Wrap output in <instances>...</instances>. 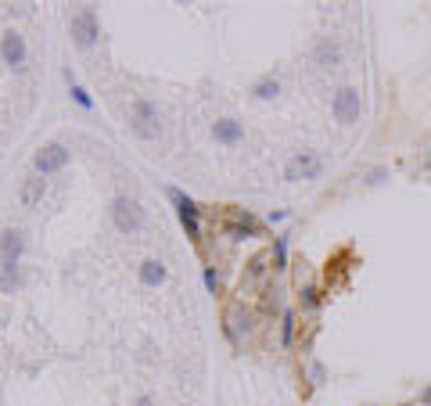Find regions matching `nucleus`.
<instances>
[{"mask_svg":"<svg viewBox=\"0 0 431 406\" xmlns=\"http://www.w3.org/2000/svg\"><path fill=\"white\" fill-rule=\"evenodd\" d=\"M130 130L137 141H158L162 133V111L158 104H151L147 97H137L133 108H130Z\"/></svg>","mask_w":431,"mask_h":406,"instance_id":"obj_1","label":"nucleus"},{"mask_svg":"<svg viewBox=\"0 0 431 406\" xmlns=\"http://www.w3.org/2000/svg\"><path fill=\"white\" fill-rule=\"evenodd\" d=\"M108 212H112V223H116V230H119V234H140V230H144V205L137 202V198H130V194H119V198H112V209H108Z\"/></svg>","mask_w":431,"mask_h":406,"instance_id":"obj_2","label":"nucleus"},{"mask_svg":"<svg viewBox=\"0 0 431 406\" xmlns=\"http://www.w3.org/2000/svg\"><path fill=\"white\" fill-rule=\"evenodd\" d=\"M223 234L230 241H248V238H259L262 234V223L248 212V209H230L223 216Z\"/></svg>","mask_w":431,"mask_h":406,"instance_id":"obj_3","label":"nucleus"},{"mask_svg":"<svg viewBox=\"0 0 431 406\" xmlns=\"http://www.w3.org/2000/svg\"><path fill=\"white\" fill-rule=\"evenodd\" d=\"M169 202L177 205V216H180V223H184V230H187V238H191V241H201V209H198V202L187 198V194L177 191V187H169Z\"/></svg>","mask_w":431,"mask_h":406,"instance_id":"obj_4","label":"nucleus"},{"mask_svg":"<svg viewBox=\"0 0 431 406\" xmlns=\"http://www.w3.org/2000/svg\"><path fill=\"white\" fill-rule=\"evenodd\" d=\"M69 33H72V40L79 43V47H94L97 43V36H101V22H97V11L86 4V8H79L72 18H69Z\"/></svg>","mask_w":431,"mask_h":406,"instance_id":"obj_5","label":"nucleus"},{"mask_svg":"<svg viewBox=\"0 0 431 406\" xmlns=\"http://www.w3.org/2000/svg\"><path fill=\"white\" fill-rule=\"evenodd\" d=\"M69 158H72V151L65 148V144H58V141H50V144H43L40 151H36V177H50V172H62L65 165H69Z\"/></svg>","mask_w":431,"mask_h":406,"instance_id":"obj_6","label":"nucleus"},{"mask_svg":"<svg viewBox=\"0 0 431 406\" xmlns=\"http://www.w3.org/2000/svg\"><path fill=\"white\" fill-rule=\"evenodd\" d=\"M0 57H4V65L15 69V72H26L29 65V50H26V36L8 29L4 36H0Z\"/></svg>","mask_w":431,"mask_h":406,"instance_id":"obj_7","label":"nucleus"},{"mask_svg":"<svg viewBox=\"0 0 431 406\" xmlns=\"http://www.w3.org/2000/svg\"><path fill=\"white\" fill-rule=\"evenodd\" d=\"M320 172H323L320 155H316V151H298V155L284 165V180H291V184H298V180H316Z\"/></svg>","mask_w":431,"mask_h":406,"instance_id":"obj_8","label":"nucleus"},{"mask_svg":"<svg viewBox=\"0 0 431 406\" xmlns=\"http://www.w3.org/2000/svg\"><path fill=\"white\" fill-rule=\"evenodd\" d=\"M331 111H335V119L342 126H352L359 119V111H363V101H359V90L356 87H342L331 101Z\"/></svg>","mask_w":431,"mask_h":406,"instance_id":"obj_9","label":"nucleus"},{"mask_svg":"<svg viewBox=\"0 0 431 406\" xmlns=\"http://www.w3.org/2000/svg\"><path fill=\"white\" fill-rule=\"evenodd\" d=\"M223 324H227V338H230V341H237L241 334H248V331L255 327V317H252V309H248L245 302H234V306L227 309Z\"/></svg>","mask_w":431,"mask_h":406,"instance_id":"obj_10","label":"nucleus"},{"mask_svg":"<svg viewBox=\"0 0 431 406\" xmlns=\"http://www.w3.org/2000/svg\"><path fill=\"white\" fill-rule=\"evenodd\" d=\"M26 252V234L15 226H8L4 234H0V263H18Z\"/></svg>","mask_w":431,"mask_h":406,"instance_id":"obj_11","label":"nucleus"},{"mask_svg":"<svg viewBox=\"0 0 431 406\" xmlns=\"http://www.w3.org/2000/svg\"><path fill=\"white\" fill-rule=\"evenodd\" d=\"M313 62H316L320 69H338V62H342V47H338L331 36H320L316 47H313Z\"/></svg>","mask_w":431,"mask_h":406,"instance_id":"obj_12","label":"nucleus"},{"mask_svg":"<svg viewBox=\"0 0 431 406\" xmlns=\"http://www.w3.org/2000/svg\"><path fill=\"white\" fill-rule=\"evenodd\" d=\"M212 137L220 141V144H227V148H234V144L245 141V126L237 119H216L212 123Z\"/></svg>","mask_w":431,"mask_h":406,"instance_id":"obj_13","label":"nucleus"},{"mask_svg":"<svg viewBox=\"0 0 431 406\" xmlns=\"http://www.w3.org/2000/svg\"><path fill=\"white\" fill-rule=\"evenodd\" d=\"M166 277H169V270H166V263H162V259H144V263H140V284H144V287L166 284Z\"/></svg>","mask_w":431,"mask_h":406,"instance_id":"obj_14","label":"nucleus"},{"mask_svg":"<svg viewBox=\"0 0 431 406\" xmlns=\"http://www.w3.org/2000/svg\"><path fill=\"white\" fill-rule=\"evenodd\" d=\"M43 194H47V180L43 177H29L22 184V191H18V202H22V209H33L36 202H43Z\"/></svg>","mask_w":431,"mask_h":406,"instance_id":"obj_15","label":"nucleus"},{"mask_svg":"<svg viewBox=\"0 0 431 406\" xmlns=\"http://www.w3.org/2000/svg\"><path fill=\"white\" fill-rule=\"evenodd\" d=\"M320 302H323V292L316 284H298V306H302V313H316Z\"/></svg>","mask_w":431,"mask_h":406,"instance_id":"obj_16","label":"nucleus"},{"mask_svg":"<svg viewBox=\"0 0 431 406\" xmlns=\"http://www.w3.org/2000/svg\"><path fill=\"white\" fill-rule=\"evenodd\" d=\"M65 83H69V94H72V101H76V104H79L83 111H94V97H90V94H86V90H83L79 83H76L72 69H65Z\"/></svg>","mask_w":431,"mask_h":406,"instance_id":"obj_17","label":"nucleus"},{"mask_svg":"<svg viewBox=\"0 0 431 406\" xmlns=\"http://www.w3.org/2000/svg\"><path fill=\"white\" fill-rule=\"evenodd\" d=\"M266 273H269V266H266V256H255V259L248 263V270H245V287H255V284H262V280H266Z\"/></svg>","mask_w":431,"mask_h":406,"instance_id":"obj_18","label":"nucleus"},{"mask_svg":"<svg viewBox=\"0 0 431 406\" xmlns=\"http://www.w3.org/2000/svg\"><path fill=\"white\" fill-rule=\"evenodd\" d=\"M295 345V309L281 313V349H291Z\"/></svg>","mask_w":431,"mask_h":406,"instance_id":"obj_19","label":"nucleus"},{"mask_svg":"<svg viewBox=\"0 0 431 406\" xmlns=\"http://www.w3.org/2000/svg\"><path fill=\"white\" fill-rule=\"evenodd\" d=\"M252 94H255L259 101H274V97L281 94V83H277L274 76H262V79H259V83L252 87Z\"/></svg>","mask_w":431,"mask_h":406,"instance_id":"obj_20","label":"nucleus"},{"mask_svg":"<svg viewBox=\"0 0 431 406\" xmlns=\"http://www.w3.org/2000/svg\"><path fill=\"white\" fill-rule=\"evenodd\" d=\"M22 284V270L18 263H4V273H0V292H15Z\"/></svg>","mask_w":431,"mask_h":406,"instance_id":"obj_21","label":"nucleus"},{"mask_svg":"<svg viewBox=\"0 0 431 406\" xmlns=\"http://www.w3.org/2000/svg\"><path fill=\"white\" fill-rule=\"evenodd\" d=\"M288 238L291 234H277L274 238V263H277L274 270H288Z\"/></svg>","mask_w":431,"mask_h":406,"instance_id":"obj_22","label":"nucleus"},{"mask_svg":"<svg viewBox=\"0 0 431 406\" xmlns=\"http://www.w3.org/2000/svg\"><path fill=\"white\" fill-rule=\"evenodd\" d=\"M205 287H208V292L212 295H220V287H223V280H220V273H216V266H205Z\"/></svg>","mask_w":431,"mask_h":406,"instance_id":"obj_23","label":"nucleus"},{"mask_svg":"<svg viewBox=\"0 0 431 406\" xmlns=\"http://www.w3.org/2000/svg\"><path fill=\"white\" fill-rule=\"evenodd\" d=\"M309 378H313L309 385H323V381H328V371H323V363L313 360V363H309Z\"/></svg>","mask_w":431,"mask_h":406,"instance_id":"obj_24","label":"nucleus"},{"mask_svg":"<svg viewBox=\"0 0 431 406\" xmlns=\"http://www.w3.org/2000/svg\"><path fill=\"white\" fill-rule=\"evenodd\" d=\"M284 219H288V212H284V209H277V212H269V216H266V223H269V226H274V223H284Z\"/></svg>","mask_w":431,"mask_h":406,"instance_id":"obj_25","label":"nucleus"},{"mask_svg":"<svg viewBox=\"0 0 431 406\" xmlns=\"http://www.w3.org/2000/svg\"><path fill=\"white\" fill-rule=\"evenodd\" d=\"M133 406H155V399H151V395H140V399H137Z\"/></svg>","mask_w":431,"mask_h":406,"instance_id":"obj_26","label":"nucleus"},{"mask_svg":"<svg viewBox=\"0 0 431 406\" xmlns=\"http://www.w3.org/2000/svg\"><path fill=\"white\" fill-rule=\"evenodd\" d=\"M420 402H424V406H431V388H424V392H420Z\"/></svg>","mask_w":431,"mask_h":406,"instance_id":"obj_27","label":"nucleus"}]
</instances>
